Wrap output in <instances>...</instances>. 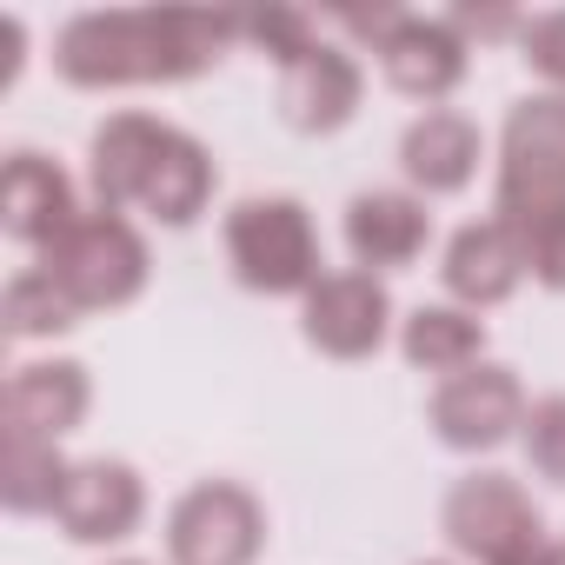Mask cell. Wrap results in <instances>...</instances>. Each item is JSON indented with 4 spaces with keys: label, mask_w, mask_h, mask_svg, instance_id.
<instances>
[{
    "label": "cell",
    "mask_w": 565,
    "mask_h": 565,
    "mask_svg": "<svg viewBox=\"0 0 565 565\" xmlns=\"http://www.w3.org/2000/svg\"><path fill=\"white\" fill-rule=\"evenodd\" d=\"M239 14L206 8H94L54 34V74L81 94L120 87H180L226 61Z\"/></svg>",
    "instance_id": "6da1fadb"
},
{
    "label": "cell",
    "mask_w": 565,
    "mask_h": 565,
    "mask_svg": "<svg viewBox=\"0 0 565 565\" xmlns=\"http://www.w3.org/2000/svg\"><path fill=\"white\" fill-rule=\"evenodd\" d=\"M87 193L107 213H147L153 226L180 233L213 206L220 167L186 127L140 114V107H120L87 140Z\"/></svg>",
    "instance_id": "7a4b0ae2"
},
{
    "label": "cell",
    "mask_w": 565,
    "mask_h": 565,
    "mask_svg": "<svg viewBox=\"0 0 565 565\" xmlns=\"http://www.w3.org/2000/svg\"><path fill=\"white\" fill-rule=\"evenodd\" d=\"M220 246H226L233 279L246 294H259V300H307L327 279L320 226H313L307 200H294V193H246V200H233L226 220H220Z\"/></svg>",
    "instance_id": "3957f363"
},
{
    "label": "cell",
    "mask_w": 565,
    "mask_h": 565,
    "mask_svg": "<svg viewBox=\"0 0 565 565\" xmlns=\"http://www.w3.org/2000/svg\"><path fill=\"white\" fill-rule=\"evenodd\" d=\"M439 532L472 565H565V539H552L545 512L512 472H466L439 505Z\"/></svg>",
    "instance_id": "277c9868"
},
{
    "label": "cell",
    "mask_w": 565,
    "mask_h": 565,
    "mask_svg": "<svg viewBox=\"0 0 565 565\" xmlns=\"http://www.w3.org/2000/svg\"><path fill=\"white\" fill-rule=\"evenodd\" d=\"M34 266L54 273V287L81 307V313H120L147 294V273H153V253H147V233L127 220V213H107V206H87Z\"/></svg>",
    "instance_id": "5b68a950"
},
{
    "label": "cell",
    "mask_w": 565,
    "mask_h": 565,
    "mask_svg": "<svg viewBox=\"0 0 565 565\" xmlns=\"http://www.w3.org/2000/svg\"><path fill=\"white\" fill-rule=\"evenodd\" d=\"M492 213H565V94L512 100L492 160Z\"/></svg>",
    "instance_id": "8992f818"
},
{
    "label": "cell",
    "mask_w": 565,
    "mask_h": 565,
    "mask_svg": "<svg viewBox=\"0 0 565 565\" xmlns=\"http://www.w3.org/2000/svg\"><path fill=\"white\" fill-rule=\"evenodd\" d=\"M266 505L239 479H200L167 505V565H259Z\"/></svg>",
    "instance_id": "52a82bcc"
},
{
    "label": "cell",
    "mask_w": 565,
    "mask_h": 565,
    "mask_svg": "<svg viewBox=\"0 0 565 565\" xmlns=\"http://www.w3.org/2000/svg\"><path fill=\"white\" fill-rule=\"evenodd\" d=\"M525 406H532V399H525L519 373L499 366V360H479V366H466V373H452V380L433 386L426 426H433V439H439L446 452L479 459V452H499L505 439H519Z\"/></svg>",
    "instance_id": "ba28073f"
},
{
    "label": "cell",
    "mask_w": 565,
    "mask_h": 565,
    "mask_svg": "<svg viewBox=\"0 0 565 565\" xmlns=\"http://www.w3.org/2000/svg\"><path fill=\"white\" fill-rule=\"evenodd\" d=\"M399 327V307L386 294V279L380 273H360V266H340L327 273L320 287L300 300V340L320 353V360H373Z\"/></svg>",
    "instance_id": "9c48e42d"
},
{
    "label": "cell",
    "mask_w": 565,
    "mask_h": 565,
    "mask_svg": "<svg viewBox=\"0 0 565 565\" xmlns=\"http://www.w3.org/2000/svg\"><path fill=\"white\" fill-rule=\"evenodd\" d=\"M373 61H380V74H386L393 94L426 100V107H446L466 87V74H472L466 34L446 14H413V8L393 21V34L373 47Z\"/></svg>",
    "instance_id": "30bf717a"
},
{
    "label": "cell",
    "mask_w": 565,
    "mask_h": 565,
    "mask_svg": "<svg viewBox=\"0 0 565 565\" xmlns=\"http://www.w3.org/2000/svg\"><path fill=\"white\" fill-rule=\"evenodd\" d=\"M81 186L61 160L34 153V147H14L8 153V173H0V226H8L14 246H28L34 259L81 220Z\"/></svg>",
    "instance_id": "8fae6325"
},
{
    "label": "cell",
    "mask_w": 565,
    "mask_h": 565,
    "mask_svg": "<svg viewBox=\"0 0 565 565\" xmlns=\"http://www.w3.org/2000/svg\"><path fill=\"white\" fill-rule=\"evenodd\" d=\"M340 239L353 253L360 273H399L413 259H426L433 246V213L413 186H366L347 200V220H340Z\"/></svg>",
    "instance_id": "7c38bea8"
},
{
    "label": "cell",
    "mask_w": 565,
    "mask_h": 565,
    "mask_svg": "<svg viewBox=\"0 0 565 565\" xmlns=\"http://www.w3.org/2000/svg\"><path fill=\"white\" fill-rule=\"evenodd\" d=\"M147 519V479L127 459H74L54 525L74 545H127Z\"/></svg>",
    "instance_id": "4fadbf2b"
},
{
    "label": "cell",
    "mask_w": 565,
    "mask_h": 565,
    "mask_svg": "<svg viewBox=\"0 0 565 565\" xmlns=\"http://www.w3.org/2000/svg\"><path fill=\"white\" fill-rule=\"evenodd\" d=\"M94 413V373L81 360H21L0 393V419L21 439H67Z\"/></svg>",
    "instance_id": "5bb4252c"
},
{
    "label": "cell",
    "mask_w": 565,
    "mask_h": 565,
    "mask_svg": "<svg viewBox=\"0 0 565 565\" xmlns=\"http://www.w3.org/2000/svg\"><path fill=\"white\" fill-rule=\"evenodd\" d=\"M479 160H486V134L472 114L459 107H426L419 120H406L399 134V173L419 200H452L479 180Z\"/></svg>",
    "instance_id": "9a60e30c"
},
{
    "label": "cell",
    "mask_w": 565,
    "mask_h": 565,
    "mask_svg": "<svg viewBox=\"0 0 565 565\" xmlns=\"http://www.w3.org/2000/svg\"><path fill=\"white\" fill-rule=\"evenodd\" d=\"M439 287H446V300L466 307V313H492V307H505V300L525 287V259H519L512 233H505L492 213H486V220H466V226L446 239V253H439Z\"/></svg>",
    "instance_id": "2e32d148"
},
{
    "label": "cell",
    "mask_w": 565,
    "mask_h": 565,
    "mask_svg": "<svg viewBox=\"0 0 565 565\" xmlns=\"http://www.w3.org/2000/svg\"><path fill=\"white\" fill-rule=\"evenodd\" d=\"M366 100V67L353 61V47H333L320 41L300 67L279 74V120L294 134L320 140V134H340Z\"/></svg>",
    "instance_id": "e0dca14e"
},
{
    "label": "cell",
    "mask_w": 565,
    "mask_h": 565,
    "mask_svg": "<svg viewBox=\"0 0 565 565\" xmlns=\"http://www.w3.org/2000/svg\"><path fill=\"white\" fill-rule=\"evenodd\" d=\"M399 353L413 373H433V380H452L466 366L486 360V320L452 307V300H433V307H413L399 320Z\"/></svg>",
    "instance_id": "ac0fdd59"
},
{
    "label": "cell",
    "mask_w": 565,
    "mask_h": 565,
    "mask_svg": "<svg viewBox=\"0 0 565 565\" xmlns=\"http://www.w3.org/2000/svg\"><path fill=\"white\" fill-rule=\"evenodd\" d=\"M67 479H74V459L54 439H21V433L0 439V505L14 519H54Z\"/></svg>",
    "instance_id": "d6986e66"
},
{
    "label": "cell",
    "mask_w": 565,
    "mask_h": 565,
    "mask_svg": "<svg viewBox=\"0 0 565 565\" xmlns=\"http://www.w3.org/2000/svg\"><path fill=\"white\" fill-rule=\"evenodd\" d=\"M87 313L54 287V273L47 266H21L8 279V294H0V333H8L14 347H34V340H61L74 333Z\"/></svg>",
    "instance_id": "ffe728a7"
},
{
    "label": "cell",
    "mask_w": 565,
    "mask_h": 565,
    "mask_svg": "<svg viewBox=\"0 0 565 565\" xmlns=\"http://www.w3.org/2000/svg\"><path fill=\"white\" fill-rule=\"evenodd\" d=\"M499 220V213H492ZM525 259V279L545 294H565V213H519V220H499Z\"/></svg>",
    "instance_id": "44dd1931"
},
{
    "label": "cell",
    "mask_w": 565,
    "mask_h": 565,
    "mask_svg": "<svg viewBox=\"0 0 565 565\" xmlns=\"http://www.w3.org/2000/svg\"><path fill=\"white\" fill-rule=\"evenodd\" d=\"M239 41H253L279 74H287L320 47V21L307 8H266V14H239Z\"/></svg>",
    "instance_id": "7402d4cb"
},
{
    "label": "cell",
    "mask_w": 565,
    "mask_h": 565,
    "mask_svg": "<svg viewBox=\"0 0 565 565\" xmlns=\"http://www.w3.org/2000/svg\"><path fill=\"white\" fill-rule=\"evenodd\" d=\"M519 446H525V466H532L545 486H565V393H545V399L525 406Z\"/></svg>",
    "instance_id": "603a6c76"
},
{
    "label": "cell",
    "mask_w": 565,
    "mask_h": 565,
    "mask_svg": "<svg viewBox=\"0 0 565 565\" xmlns=\"http://www.w3.org/2000/svg\"><path fill=\"white\" fill-rule=\"evenodd\" d=\"M519 61L532 67V81H545V94H565V8L525 14V34H519Z\"/></svg>",
    "instance_id": "cb8c5ba5"
},
{
    "label": "cell",
    "mask_w": 565,
    "mask_h": 565,
    "mask_svg": "<svg viewBox=\"0 0 565 565\" xmlns=\"http://www.w3.org/2000/svg\"><path fill=\"white\" fill-rule=\"evenodd\" d=\"M446 21L466 34V47H472V41H505V34L519 41V34H525V14H512V8H452Z\"/></svg>",
    "instance_id": "d4e9b609"
},
{
    "label": "cell",
    "mask_w": 565,
    "mask_h": 565,
    "mask_svg": "<svg viewBox=\"0 0 565 565\" xmlns=\"http://www.w3.org/2000/svg\"><path fill=\"white\" fill-rule=\"evenodd\" d=\"M406 8H340L333 14V28H347L353 41H366V47H380L386 34H393V21H399Z\"/></svg>",
    "instance_id": "484cf974"
},
{
    "label": "cell",
    "mask_w": 565,
    "mask_h": 565,
    "mask_svg": "<svg viewBox=\"0 0 565 565\" xmlns=\"http://www.w3.org/2000/svg\"><path fill=\"white\" fill-rule=\"evenodd\" d=\"M419 565H452V558H419Z\"/></svg>",
    "instance_id": "4316f807"
},
{
    "label": "cell",
    "mask_w": 565,
    "mask_h": 565,
    "mask_svg": "<svg viewBox=\"0 0 565 565\" xmlns=\"http://www.w3.org/2000/svg\"><path fill=\"white\" fill-rule=\"evenodd\" d=\"M120 565H140V558H120Z\"/></svg>",
    "instance_id": "83f0119b"
}]
</instances>
